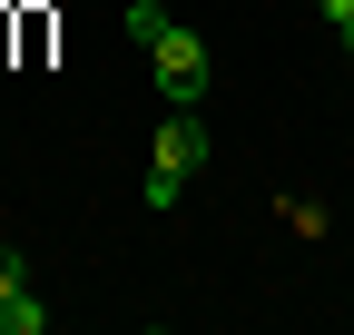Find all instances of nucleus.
Instances as JSON below:
<instances>
[{
  "label": "nucleus",
  "instance_id": "obj_2",
  "mask_svg": "<svg viewBox=\"0 0 354 335\" xmlns=\"http://www.w3.org/2000/svg\"><path fill=\"white\" fill-rule=\"evenodd\" d=\"M158 168H177V178H187V168H207V129H197V109H177L167 129H158V148H148Z\"/></svg>",
  "mask_w": 354,
  "mask_h": 335
},
{
  "label": "nucleus",
  "instance_id": "obj_7",
  "mask_svg": "<svg viewBox=\"0 0 354 335\" xmlns=\"http://www.w3.org/2000/svg\"><path fill=\"white\" fill-rule=\"evenodd\" d=\"M335 39H344V50H354V20H344V30H335Z\"/></svg>",
  "mask_w": 354,
  "mask_h": 335
},
{
  "label": "nucleus",
  "instance_id": "obj_6",
  "mask_svg": "<svg viewBox=\"0 0 354 335\" xmlns=\"http://www.w3.org/2000/svg\"><path fill=\"white\" fill-rule=\"evenodd\" d=\"M315 10H325V20H335V30H344V20H354V0H315Z\"/></svg>",
  "mask_w": 354,
  "mask_h": 335
},
{
  "label": "nucleus",
  "instance_id": "obj_3",
  "mask_svg": "<svg viewBox=\"0 0 354 335\" xmlns=\"http://www.w3.org/2000/svg\"><path fill=\"white\" fill-rule=\"evenodd\" d=\"M39 325H50V306H39L30 286H20V296H0V335H39Z\"/></svg>",
  "mask_w": 354,
  "mask_h": 335
},
{
  "label": "nucleus",
  "instance_id": "obj_4",
  "mask_svg": "<svg viewBox=\"0 0 354 335\" xmlns=\"http://www.w3.org/2000/svg\"><path fill=\"white\" fill-rule=\"evenodd\" d=\"M158 30H167V10H158V0H128V39H138V50H148Z\"/></svg>",
  "mask_w": 354,
  "mask_h": 335
},
{
  "label": "nucleus",
  "instance_id": "obj_1",
  "mask_svg": "<svg viewBox=\"0 0 354 335\" xmlns=\"http://www.w3.org/2000/svg\"><path fill=\"white\" fill-rule=\"evenodd\" d=\"M148 60H158V89H167L177 109H197V99H207V39H197V30H177V20H167V30L148 39Z\"/></svg>",
  "mask_w": 354,
  "mask_h": 335
},
{
  "label": "nucleus",
  "instance_id": "obj_5",
  "mask_svg": "<svg viewBox=\"0 0 354 335\" xmlns=\"http://www.w3.org/2000/svg\"><path fill=\"white\" fill-rule=\"evenodd\" d=\"M20 286H30V257H20L10 237H0V296H20Z\"/></svg>",
  "mask_w": 354,
  "mask_h": 335
}]
</instances>
